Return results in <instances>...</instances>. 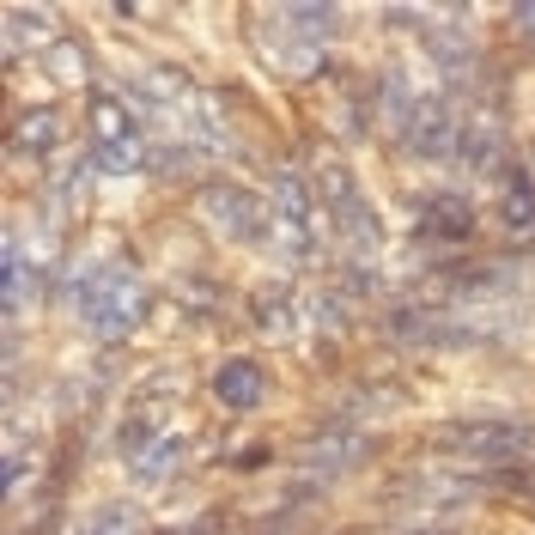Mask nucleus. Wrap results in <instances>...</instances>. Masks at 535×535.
Masks as SVG:
<instances>
[{
    "instance_id": "2",
    "label": "nucleus",
    "mask_w": 535,
    "mask_h": 535,
    "mask_svg": "<svg viewBox=\"0 0 535 535\" xmlns=\"http://www.w3.org/2000/svg\"><path fill=\"white\" fill-rule=\"evenodd\" d=\"M80 317L98 341H122L140 317H146V292L134 286V274L122 268H98L86 286H80Z\"/></svg>"
},
{
    "instance_id": "13",
    "label": "nucleus",
    "mask_w": 535,
    "mask_h": 535,
    "mask_svg": "<svg viewBox=\"0 0 535 535\" xmlns=\"http://www.w3.org/2000/svg\"><path fill=\"white\" fill-rule=\"evenodd\" d=\"M86 535H140V511L110 505V511H98V517L86 523Z\"/></svg>"
},
{
    "instance_id": "6",
    "label": "nucleus",
    "mask_w": 535,
    "mask_h": 535,
    "mask_svg": "<svg viewBox=\"0 0 535 535\" xmlns=\"http://www.w3.org/2000/svg\"><path fill=\"white\" fill-rule=\"evenodd\" d=\"M402 134H408V146L420 152V159H444V152L456 146V122H450L444 104H414L408 122H402Z\"/></svg>"
},
{
    "instance_id": "17",
    "label": "nucleus",
    "mask_w": 535,
    "mask_h": 535,
    "mask_svg": "<svg viewBox=\"0 0 535 535\" xmlns=\"http://www.w3.org/2000/svg\"><path fill=\"white\" fill-rule=\"evenodd\" d=\"M420 535H444V529H420Z\"/></svg>"
},
{
    "instance_id": "12",
    "label": "nucleus",
    "mask_w": 535,
    "mask_h": 535,
    "mask_svg": "<svg viewBox=\"0 0 535 535\" xmlns=\"http://www.w3.org/2000/svg\"><path fill=\"white\" fill-rule=\"evenodd\" d=\"M55 134H61V128H55V110H31V116L13 128V152H49Z\"/></svg>"
},
{
    "instance_id": "14",
    "label": "nucleus",
    "mask_w": 535,
    "mask_h": 535,
    "mask_svg": "<svg viewBox=\"0 0 535 535\" xmlns=\"http://www.w3.org/2000/svg\"><path fill=\"white\" fill-rule=\"evenodd\" d=\"M286 19H292L298 31H311V37H329V31L341 25V13H335V7H286Z\"/></svg>"
},
{
    "instance_id": "9",
    "label": "nucleus",
    "mask_w": 535,
    "mask_h": 535,
    "mask_svg": "<svg viewBox=\"0 0 535 535\" xmlns=\"http://www.w3.org/2000/svg\"><path fill=\"white\" fill-rule=\"evenodd\" d=\"M426 232L463 244V238L475 232V207H469L463 195H432V201H426Z\"/></svg>"
},
{
    "instance_id": "8",
    "label": "nucleus",
    "mask_w": 535,
    "mask_h": 535,
    "mask_svg": "<svg viewBox=\"0 0 535 535\" xmlns=\"http://www.w3.org/2000/svg\"><path fill=\"white\" fill-rule=\"evenodd\" d=\"M274 201H280V219H286L292 250H311V195H304V183H298L292 171L274 177Z\"/></svg>"
},
{
    "instance_id": "10",
    "label": "nucleus",
    "mask_w": 535,
    "mask_h": 535,
    "mask_svg": "<svg viewBox=\"0 0 535 535\" xmlns=\"http://www.w3.org/2000/svg\"><path fill=\"white\" fill-rule=\"evenodd\" d=\"M183 450H189V438H183V432H165V438H152L128 469H134V481H165V475L183 463Z\"/></svg>"
},
{
    "instance_id": "4",
    "label": "nucleus",
    "mask_w": 535,
    "mask_h": 535,
    "mask_svg": "<svg viewBox=\"0 0 535 535\" xmlns=\"http://www.w3.org/2000/svg\"><path fill=\"white\" fill-rule=\"evenodd\" d=\"M323 195H329V207H335V225L359 244V250H377V219H371V207H365V195H359V183H353V171L347 165H329V177H323Z\"/></svg>"
},
{
    "instance_id": "16",
    "label": "nucleus",
    "mask_w": 535,
    "mask_h": 535,
    "mask_svg": "<svg viewBox=\"0 0 535 535\" xmlns=\"http://www.w3.org/2000/svg\"><path fill=\"white\" fill-rule=\"evenodd\" d=\"M499 487H505V493H517V499H535V469L523 475V469H511V463H505V469H499Z\"/></svg>"
},
{
    "instance_id": "5",
    "label": "nucleus",
    "mask_w": 535,
    "mask_h": 535,
    "mask_svg": "<svg viewBox=\"0 0 535 535\" xmlns=\"http://www.w3.org/2000/svg\"><path fill=\"white\" fill-rule=\"evenodd\" d=\"M201 207L219 219V232H225V238H238V244H256V238L268 232L262 201H256V195H244V189H232V183H213V189L201 195Z\"/></svg>"
},
{
    "instance_id": "15",
    "label": "nucleus",
    "mask_w": 535,
    "mask_h": 535,
    "mask_svg": "<svg viewBox=\"0 0 535 535\" xmlns=\"http://www.w3.org/2000/svg\"><path fill=\"white\" fill-rule=\"evenodd\" d=\"M256 311H262L256 323H262L268 335H286V329H292V311H280V292H262V298H256Z\"/></svg>"
},
{
    "instance_id": "11",
    "label": "nucleus",
    "mask_w": 535,
    "mask_h": 535,
    "mask_svg": "<svg viewBox=\"0 0 535 535\" xmlns=\"http://www.w3.org/2000/svg\"><path fill=\"white\" fill-rule=\"evenodd\" d=\"M499 219H505V232H535V183L529 171H511L505 177V201H499Z\"/></svg>"
},
{
    "instance_id": "1",
    "label": "nucleus",
    "mask_w": 535,
    "mask_h": 535,
    "mask_svg": "<svg viewBox=\"0 0 535 535\" xmlns=\"http://www.w3.org/2000/svg\"><path fill=\"white\" fill-rule=\"evenodd\" d=\"M438 450H456V456H469V463H493V469H505L511 456L535 450V426L517 420V414L450 420V426H438Z\"/></svg>"
},
{
    "instance_id": "3",
    "label": "nucleus",
    "mask_w": 535,
    "mask_h": 535,
    "mask_svg": "<svg viewBox=\"0 0 535 535\" xmlns=\"http://www.w3.org/2000/svg\"><path fill=\"white\" fill-rule=\"evenodd\" d=\"M86 122H92V146L104 152V165H110V171H134V165H140V122H134L116 98H104V92H98Z\"/></svg>"
},
{
    "instance_id": "7",
    "label": "nucleus",
    "mask_w": 535,
    "mask_h": 535,
    "mask_svg": "<svg viewBox=\"0 0 535 535\" xmlns=\"http://www.w3.org/2000/svg\"><path fill=\"white\" fill-rule=\"evenodd\" d=\"M213 396H219L225 408H238V414L262 408V396H268V384H262V365H256V359H232V365H219V377H213Z\"/></svg>"
}]
</instances>
